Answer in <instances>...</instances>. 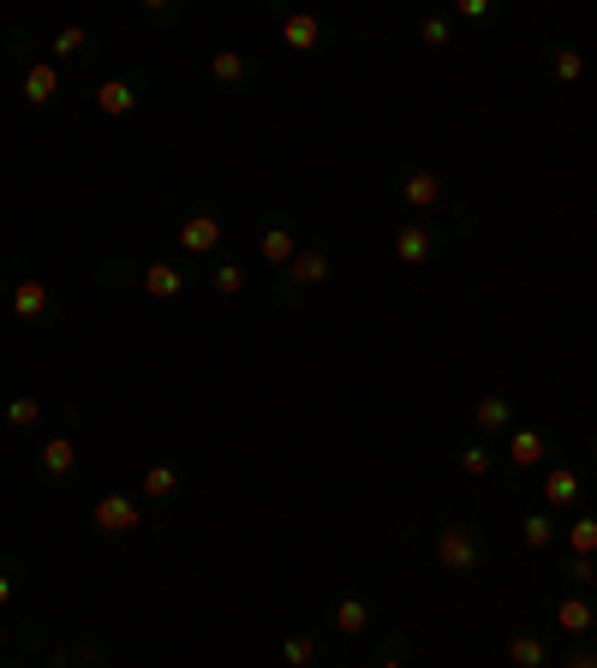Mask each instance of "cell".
<instances>
[{
  "label": "cell",
  "mask_w": 597,
  "mask_h": 668,
  "mask_svg": "<svg viewBox=\"0 0 597 668\" xmlns=\"http://www.w3.org/2000/svg\"><path fill=\"white\" fill-rule=\"evenodd\" d=\"M484 562H491L484 531L466 525V520H442V531H437V567L454 573V579H472V573H484Z\"/></svg>",
  "instance_id": "obj_1"
},
{
  "label": "cell",
  "mask_w": 597,
  "mask_h": 668,
  "mask_svg": "<svg viewBox=\"0 0 597 668\" xmlns=\"http://www.w3.org/2000/svg\"><path fill=\"white\" fill-rule=\"evenodd\" d=\"M335 275V257H329V245H298V257L288 269H281V298H298V293H311V286H323Z\"/></svg>",
  "instance_id": "obj_2"
},
{
  "label": "cell",
  "mask_w": 597,
  "mask_h": 668,
  "mask_svg": "<svg viewBox=\"0 0 597 668\" xmlns=\"http://www.w3.org/2000/svg\"><path fill=\"white\" fill-rule=\"evenodd\" d=\"M222 239H227V227H222V215H215V210H192L180 222V234H173V245H180L185 257H215V251H222Z\"/></svg>",
  "instance_id": "obj_3"
},
{
  "label": "cell",
  "mask_w": 597,
  "mask_h": 668,
  "mask_svg": "<svg viewBox=\"0 0 597 668\" xmlns=\"http://www.w3.org/2000/svg\"><path fill=\"white\" fill-rule=\"evenodd\" d=\"M90 102H97L102 120H126V114H138V102H144V78H132V72L126 78H102Z\"/></svg>",
  "instance_id": "obj_4"
},
{
  "label": "cell",
  "mask_w": 597,
  "mask_h": 668,
  "mask_svg": "<svg viewBox=\"0 0 597 668\" xmlns=\"http://www.w3.org/2000/svg\"><path fill=\"white\" fill-rule=\"evenodd\" d=\"M138 525H144V508L126 496V489H108V496L97 501V531L102 537H132Z\"/></svg>",
  "instance_id": "obj_5"
},
{
  "label": "cell",
  "mask_w": 597,
  "mask_h": 668,
  "mask_svg": "<svg viewBox=\"0 0 597 668\" xmlns=\"http://www.w3.org/2000/svg\"><path fill=\"white\" fill-rule=\"evenodd\" d=\"M395 197L406 203V210H442V197H448V185H442V173L437 168H413V173H401V185H395Z\"/></svg>",
  "instance_id": "obj_6"
},
{
  "label": "cell",
  "mask_w": 597,
  "mask_h": 668,
  "mask_svg": "<svg viewBox=\"0 0 597 668\" xmlns=\"http://www.w3.org/2000/svg\"><path fill=\"white\" fill-rule=\"evenodd\" d=\"M210 78H215L222 90H246L251 78H257V60H251L246 48H215V54H210Z\"/></svg>",
  "instance_id": "obj_7"
},
{
  "label": "cell",
  "mask_w": 597,
  "mask_h": 668,
  "mask_svg": "<svg viewBox=\"0 0 597 668\" xmlns=\"http://www.w3.org/2000/svg\"><path fill=\"white\" fill-rule=\"evenodd\" d=\"M550 460V435L538 430V424H520V430H508V466H520V472H538Z\"/></svg>",
  "instance_id": "obj_8"
},
{
  "label": "cell",
  "mask_w": 597,
  "mask_h": 668,
  "mask_svg": "<svg viewBox=\"0 0 597 668\" xmlns=\"http://www.w3.org/2000/svg\"><path fill=\"white\" fill-rule=\"evenodd\" d=\"M36 466H43L48 484H66V477L78 472V442H72L66 430H60V435H48V442L36 448Z\"/></svg>",
  "instance_id": "obj_9"
},
{
  "label": "cell",
  "mask_w": 597,
  "mask_h": 668,
  "mask_svg": "<svg viewBox=\"0 0 597 668\" xmlns=\"http://www.w3.org/2000/svg\"><path fill=\"white\" fill-rule=\"evenodd\" d=\"M430 257H437V234H430L425 222H401L395 227V263L418 269V263H430Z\"/></svg>",
  "instance_id": "obj_10"
},
{
  "label": "cell",
  "mask_w": 597,
  "mask_h": 668,
  "mask_svg": "<svg viewBox=\"0 0 597 668\" xmlns=\"http://www.w3.org/2000/svg\"><path fill=\"white\" fill-rule=\"evenodd\" d=\"M12 317L19 322H48L54 317V293L43 281H12Z\"/></svg>",
  "instance_id": "obj_11"
},
{
  "label": "cell",
  "mask_w": 597,
  "mask_h": 668,
  "mask_svg": "<svg viewBox=\"0 0 597 668\" xmlns=\"http://www.w3.org/2000/svg\"><path fill=\"white\" fill-rule=\"evenodd\" d=\"M257 257H263V263H275V269H288L293 257H298V234L288 222H269L263 234H257Z\"/></svg>",
  "instance_id": "obj_12"
},
{
  "label": "cell",
  "mask_w": 597,
  "mask_h": 668,
  "mask_svg": "<svg viewBox=\"0 0 597 668\" xmlns=\"http://www.w3.org/2000/svg\"><path fill=\"white\" fill-rule=\"evenodd\" d=\"M24 102H31V107H48L54 102V95H60V66H54V60H36V66H24Z\"/></svg>",
  "instance_id": "obj_13"
},
{
  "label": "cell",
  "mask_w": 597,
  "mask_h": 668,
  "mask_svg": "<svg viewBox=\"0 0 597 668\" xmlns=\"http://www.w3.org/2000/svg\"><path fill=\"white\" fill-rule=\"evenodd\" d=\"M281 43L298 48V54H317L323 48V19L317 12H293V19H281Z\"/></svg>",
  "instance_id": "obj_14"
},
{
  "label": "cell",
  "mask_w": 597,
  "mask_h": 668,
  "mask_svg": "<svg viewBox=\"0 0 597 668\" xmlns=\"http://www.w3.org/2000/svg\"><path fill=\"white\" fill-rule=\"evenodd\" d=\"M555 626H562L567 638H586L592 626H597V609H592V597H562V603H555Z\"/></svg>",
  "instance_id": "obj_15"
},
{
  "label": "cell",
  "mask_w": 597,
  "mask_h": 668,
  "mask_svg": "<svg viewBox=\"0 0 597 668\" xmlns=\"http://www.w3.org/2000/svg\"><path fill=\"white\" fill-rule=\"evenodd\" d=\"M579 489H586V477H579L574 466H550L544 472V501H550V508H574Z\"/></svg>",
  "instance_id": "obj_16"
},
{
  "label": "cell",
  "mask_w": 597,
  "mask_h": 668,
  "mask_svg": "<svg viewBox=\"0 0 597 668\" xmlns=\"http://www.w3.org/2000/svg\"><path fill=\"white\" fill-rule=\"evenodd\" d=\"M472 424H478L484 435H491V430H514V400H508V394H484V400L472 406Z\"/></svg>",
  "instance_id": "obj_17"
},
{
  "label": "cell",
  "mask_w": 597,
  "mask_h": 668,
  "mask_svg": "<svg viewBox=\"0 0 597 668\" xmlns=\"http://www.w3.org/2000/svg\"><path fill=\"white\" fill-rule=\"evenodd\" d=\"M185 286H192V281H185L173 263H149V269H144V293H149V298H180Z\"/></svg>",
  "instance_id": "obj_18"
},
{
  "label": "cell",
  "mask_w": 597,
  "mask_h": 668,
  "mask_svg": "<svg viewBox=\"0 0 597 668\" xmlns=\"http://www.w3.org/2000/svg\"><path fill=\"white\" fill-rule=\"evenodd\" d=\"M508 663L514 668H550V645L538 633H514L508 638Z\"/></svg>",
  "instance_id": "obj_19"
},
{
  "label": "cell",
  "mask_w": 597,
  "mask_h": 668,
  "mask_svg": "<svg viewBox=\"0 0 597 668\" xmlns=\"http://www.w3.org/2000/svg\"><path fill=\"white\" fill-rule=\"evenodd\" d=\"M203 286H210L215 298H234V293H246V263H239V257H222V263L210 269V281H203Z\"/></svg>",
  "instance_id": "obj_20"
},
{
  "label": "cell",
  "mask_w": 597,
  "mask_h": 668,
  "mask_svg": "<svg viewBox=\"0 0 597 668\" xmlns=\"http://www.w3.org/2000/svg\"><path fill=\"white\" fill-rule=\"evenodd\" d=\"M555 537H562V525H555L550 513H526V520H520V543H526L532 555H544Z\"/></svg>",
  "instance_id": "obj_21"
},
{
  "label": "cell",
  "mask_w": 597,
  "mask_h": 668,
  "mask_svg": "<svg viewBox=\"0 0 597 668\" xmlns=\"http://www.w3.org/2000/svg\"><path fill=\"white\" fill-rule=\"evenodd\" d=\"M550 72H555V84H579V78H586V54H579L574 43H555L550 48Z\"/></svg>",
  "instance_id": "obj_22"
},
{
  "label": "cell",
  "mask_w": 597,
  "mask_h": 668,
  "mask_svg": "<svg viewBox=\"0 0 597 668\" xmlns=\"http://www.w3.org/2000/svg\"><path fill=\"white\" fill-rule=\"evenodd\" d=\"M138 489H144L149 501H173V496H180V472L161 466V460H156V466H149V472L138 477Z\"/></svg>",
  "instance_id": "obj_23"
},
{
  "label": "cell",
  "mask_w": 597,
  "mask_h": 668,
  "mask_svg": "<svg viewBox=\"0 0 597 668\" xmlns=\"http://www.w3.org/2000/svg\"><path fill=\"white\" fill-rule=\"evenodd\" d=\"M562 537L574 555H597V513H574V520L562 525Z\"/></svg>",
  "instance_id": "obj_24"
},
{
  "label": "cell",
  "mask_w": 597,
  "mask_h": 668,
  "mask_svg": "<svg viewBox=\"0 0 597 668\" xmlns=\"http://www.w3.org/2000/svg\"><path fill=\"white\" fill-rule=\"evenodd\" d=\"M371 626V603L364 597H341L335 603V633H364Z\"/></svg>",
  "instance_id": "obj_25"
},
{
  "label": "cell",
  "mask_w": 597,
  "mask_h": 668,
  "mask_svg": "<svg viewBox=\"0 0 597 668\" xmlns=\"http://www.w3.org/2000/svg\"><path fill=\"white\" fill-rule=\"evenodd\" d=\"M85 54H90V31H85V24H66V31L54 36V66H60V60H85Z\"/></svg>",
  "instance_id": "obj_26"
},
{
  "label": "cell",
  "mask_w": 597,
  "mask_h": 668,
  "mask_svg": "<svg viewBox=\"0 0 597 668\" xmlns=\"http://www.w3.org/2000/svg\"><path fill=\"white\" fill-rule=\"evenodd\" d=\"M460 472H466V477H491L496 472L491 442H466V448H460Z\"/></svg>",
  "instance_id": "obj_27"
},
{
  "label": "cell",
  "mask_w": 597,
  "mask_h": 668,
  "mask_svg": "<svg viewBox=\"0 0 597 668\" xmlns=\"http://www.w3.org/2000/svg\"><path fill=\"white\" fill-rule=\"evenodd\" d=\"M281 663H288V668H311V663H317V638H311V633L281 638Z\"/></svg>",
  "instance_id": "obj_28"
},
{
  "label": "cell",
  "mask_w": 597,
  "mask_h": 668,
  "mask_svg": "<svg viewBox=\"0 0 597 668\" xmlns=\"http://www.w3.org/2000/svg\"><path fill=\"white\" fill-rule=\"evenodd\" d=\"M43 424V406L31 400V394H19V400H7V430H36Z\"/></svg>",
  "instance_id": "obj_29"
},
{
  "label": "cell",
  "mask_w": 597,
  "mask_h": 668,
  "mask_svg": "<svg viewBox=\"0 0 597 668\" xmlns=\"http://www.w3.org/2000/svg\"><path fill=\"white\" fill-rule=\"evenodd\" d=\"M418 43H425V48H448V43H454V24H448L442 12H430V19H418Z\"/></svg>",
  "instance_id": "obj_30"
},
{
  "label": "cell",
  "mask_w": 597,
  "mask_h": 668,
  "mask_svg": "<svg viewBox=\"0 0 597 668\" xmlns=\"http://www.w3.org/2000/svg\"><path fill=\"white\" fill-rule=\"evenodd\" d=\"M562 579H574V585H586V591H592V585H597V562H592V555H567Z\"/></svg>",
  "instance_id": "obj_31"
},
{
  "label": "cell",
  "mask_w": 597,
  "mask_h": 668,
  "mask_svg": "<svg viewBox=\"0 0 597 668\" xmlns=\"http://www.w3.org/2000/svg\"><path fill=\"white\" fill-rule=\"evenodd\" d=\"M460 19H466V24H484V19H496V7H491V0H460Z\"/></svg>",
  "instance_id": "obj_32"
},
{
  "label": "cell",
  "mask_w": 597,
  "mask_h": 668,
  "mask_svg": "<svg viewBox=\"0 0 597 668\" xmlns=\"http://www.w3.org/2000/svg\"><path fill=\"white\" fill-rule=\"evenodd\" d=\"M144 19H149V24H173V19H180V7H161V0H144Z\"/></svg>",
  "instance_id": "obj_33"
},
{
  "label": "cell",
  "mask_w": 597,
  "mask_h": 668,
  "mask_svg": "<svg viewBox=\"0 0 597 668\" xmlns=\"http://www.w3.org/2000/svg\"><path fill=\"white\" fill-rule=\"evenodd\" d=\"M562 668H597V645H579V650H567Z\"/></svg>",
  "instance_id": "obj_34"
},
{
  "label": "cell",
  "mask_w": 597,
  "mask_h": 668,
  "mask_svg": "<svg viewBox=\"0 0 597 668\" xmlns=\"http://www.w3.org/2000/svg\"><path fill=\"white\" fill-rule=\"evenodd\" d=\"M12 597H19V573L0 567V603H12Z\"/></svg>",
  "instance_id": "obj_35"
},
{
  "label": "cell",
  "mask_w": 597,
  "mask_h": 668,
  "mask_svg": "<svg viewBox=\"0 0 597 668\" xmlns=\"http://www.w3.org/2000/svg\"><path fill=\"white\" fill-rule=\"evenodd\" d=\"M383 668H401V638H388V645H383Z\"/></svg>",
  "instance_id": "obj_36"
},
{
  "label": "cell",
  "mask_w": 597,
  "mask_h": 668,
  "mask_svg": "<svg viewBox=\"0 0 597 668\" xmlns=\"http://www.w3.org/2000/svg\"><path fill=\"white\" fill-rule=\"evenodd\" d=\"M7 638H12V626H7V621H0V645H7Z\"/></svg>",
  "instance_id": "obj_37"
},
{
  "label": "cell",
  "mask_w": 597,
  "mask_h": 668,
  "mask_svg": "<svg viewBox=\"0 0 597 668\" xmlns=\"http://www.w3.org/2000/svg\"><path fill=\"white\" fill-rule=\"evenodd\" d=\"M0 286H7V263H0Z\"/></svg>",
  "instance_id": "obj_38"
}]
</instances>
